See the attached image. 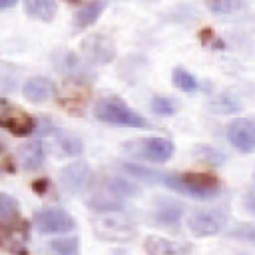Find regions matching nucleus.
<instances>
[{
	"instance_id": "f257e3e1",
	"label": "nucleus",
	"mask_w": 255,
	"mask_h": 255,
	"mask_svg": "<svg viewBox=\"0 0 255 255\" xmlns=\"http://www.w3.org/2000/svg\"><path fill=\"white\" fill-rule=\"evenodd\" d=\"M159 183L197 199H211L219 193V179L209 173H159Z\"/></svg>"
},
{
	"instance_id": "f03ea898",
	"label": "nucleus",
	"mask_w": 255,
	"mask_h": 255,
	"mask_svg": "<svg viewBox=\"0 0 255 255\" xmlns=\"http://www.w3.org/2000/svg\"><path fill=\"white\" fill-rule=\"evenodd\" d=\"M94 116L104 122V124H112V126H122V128H137V129H147L151 128L149 122H145L137 112H133L131 108H128V104L118 98V96H110L104 98L96 104L94 108Z\"/></svg>"
},
{
	"instance_id": "7ed1b4c3",
	"label": "nucleus",
	"mask_w": 255,
	"mask_h": 255,
	"mask_svg": "<svg viewBox=\"0 0 255 255\" xmlns=\"http://www.w3.org/2000/svg\"><path fill=\"white\" fill-rule=\"evenodd\" d=\"M92 227H94V235L104 239V241L124 243V241H129L135 237V225L122 211L104 213V215L94 217Z\"/></svg>"
},
{
	"instance_id": "20e7f679",
	"label": "nucleus",
	"mask_w": 255,
	"mask_h": 255,
	"mask_svg": "<svg viewBox=\"0 0 255 255\" xmlns=\"http://www.w3.org/2000/svg\"><path fill=\"white\" fill-rule=\"evenodd\" d=\"M124 149L129 155H135L139 159L151 161V163H165L173 155V143L167 137H143V139H131L124 143Z\"/></svg>"
},
{
	"instance_id": "39448f33",
	"label": "nucleus",
	"mask_w": 255,
	"mask_h": 255,
	"mask_svg": "<svg viewBox=\"0 0 255 255\" xmlns=\"http://www.w3.org/2000/svg\"><path fill=\"white\" fill-rule=\"evenodd\" d=\"M34 227L44 233V235H54V233H68L76 227V221L74 217L64 211V209H58V207H46V209H40L34 213V219H32Z\"/></svg>"
},
{
	"instance_id": "423d86ee",
	"label": "nucleus",
	"mask_w": 255,
	"mask_h": 255,
	"mask_svg": "<svg viewBox=\"0 0 255 255\" xmlns=\"http://www.w3.org/2000/svg\"><path fill=\"white\" fill-rule=\"evenodd\" d=\"M227 225V215L221 209H197L187 219V229L195 237H211L223 231Z\"/></svg>"
},
{
	"instance_id": "0eeeda50",
	"label": "nucleus",
	"mask_w": 255,
	"mask_h": 255,
	"mask_svg": "<svg viewBox=\"0 0 255 255\" xmlns=\"http://www.w3.org/2000/svg\"><path fill=\"white\" fill-rule=\"evenodd\" d=\"M28 223L26 221H10L0 223V249L10 255H26L28 253Z\"/></svg>"
},
{
	"instance_id": "6e6552de",
	"label": "nucleus",
	"mask_w": 255,
	"mask_h": 255,
	"mask_svg": "<svg viewBox=\"0 0 255 255\" xmlns=\"http://www.w3.org/2000/svg\"><path fill=\"white\" fill-rule=\"evenodd\" d=\"M0 128L16 135H28L36 129V120L24 110L12 106L8 100L0 98Z\"/></svg>"
},
{
	"instance_id": "1a4fd4ad",
	"label": "nucleus",
	"mask_w": 255,
	"mask_h": 255,
	"mask_svg": "<svg viewBox=\"0 0 255 255\" xmlns=\"http://www.w3.org/2000/svg\"><path fill=\"white\" fill-rule=\"evenodd\" d=\"M225 133H227L229 143L237 151H241V153L255 151V122L253 120H243V118L233 120V122H229Z\"/></svg>"
},
{
	"instance_id": "9d476101",
	"label": "nucleus",
	"mask_w": 255,
	"mask_h": 255,
	"mask_svg": "<svg viewBox=\"0 0 255 255\" xmlns=\"http://www.w3.org/2000/svg\"><path fill=\"white\" fill-rule=\"evenodd\" d=\"M82 54L94 64H110L116 56V50L112 40H108L104 34H98L82 42Z\"/></svg>"
},
{
	"instance_id": "9b49d317",
	"label": "nucleus",
	"mask_w": 255,
	"mask_h": 255,
	"mask_svg": "<svg viewBox=\"0 0 255 255\" xmlns=\"http://www.w3.org/2000/svg\"><path fill=\"white\" fill-rule=\"evenodd\" d=\"M90 177H92V169L86 161H74L60 171V181L64 189L70 193H80L90 183Z\"/></svg>"
},
{
	"instance_id": "f8f14e48",
	"label": "nucleus",
	"mask_w": 255,
	"mask_h": 255,
	"mask_svg": "<svg viewBox=\"0 0 255 255\" xmlns=\"http://www.w3.org/2000/svg\"><path fill=\"white\" fill-rule=\"evenodd\" d=\"M143 249L147 255H189L191 245L159 235H147L143 241Z\"/></svg>"
},
{
	"instance_id": "ddd939ff",
	"label": "nucleus",
	"mask_w": 255,
	"mask_h": 255,
	"mask_svg": "<svg viewBox=\"0 0 255 255\" xmlns=\"http://www.w3.org/2000/svg\"><path fill=\"white\" fill-rule=\"evenodd\" d=\"M22 94L28 102H46L56 94V88L52 84V80L44 78V76H32L24 82L22 86Z\"/></svg>"
},
{
	"instance_id": "4468645a",
	"label": "nucleus",
	"mask_w": 255,
	"mask_h": 255,
	"mask_svg": "<svg viewBox=\"0 0 255 255\" xmlns=\"http://www.w3.org/2000/svg\"><path fill=\"white\" fill-rule=\"evenodd\" d=\"M44 159H46V147H44V143L40 139H32V141L24 143L18 149V161L28 171L40 169L42 163H44Z\"/></svg>"
},
{
	"instance_id": "2eb2a0df",
	"label": "nucleus",
	"mask_w": 255,
	"mask_h": 255,
	"mask_svg": "<svg viewBox=\"0 0 255 255\" xmlns=\"http://www.w3.org/2000/svg\"><path fill=\"white\" fill-rule=\"evenodd\" d=\"M181 213H183V207L175 201H167V199H161L157 201L155 209L151 211V219L153 223L157 225H167V227H173L179 223L181 219Z\"/></svg>"
},
{
	"instance_id": "dca6fc26",
	"label": "nucleus",
	"mask_w": 255,
	"mask_h": 255,
	"mask_svg": "<svg viewBox=\"0 0 255 255\" xmlns=\"http://www.w3.org/2000/svg\"><path fill=\"white\" fill-rule=\"evenodd\" d=\"M86 203H88L94 211H98V213L124 211V203H122V199H120L114 191H110L108 187H106V191H98V193L90 195V197L86 199Z\"/></svg>"
},
{
	"instance_id": "f3484780",
	"label": "nucleus",
	"mask_w": 255,
	"mask_h": 255,
	"mask_svg": "<svg viewBox=\"0 0 255 255\" xmlns=\"http://www.w3.org/2000/svg\"><path fill=\"white\" fill-rule=\"evenodd\" d=\"M104 8H106V0H90V2L82 4L76 10V14H74V26H76V30H84V28L92 26L100 18V14L104 12Z\"/></svg>"
},
{
	"instance_id": "a211bd4d",
	"label": "nucleus",
	"mask_w": 255,
	"mask_h": 255,
	"mask_svg": "<svg viewBox=\"0 0 255 255\" xmlns=\"http://www.w3.org/2000/svg\"><path fill=\"white\" fill-rule=\"evenodd\" d=\"M24 10L28 16L42 20V22H52L56 16V0H24Z\"/></svg>"
},
{
	"instance_id": "6ab92c4d",
	"label": "nucleus",
	"mask_w": 255,
	"mask_h": 255,
	"mask_svg": "<svg viewBox=\"0 0 255 255\" xmlns=\"http://www.w3.org/2000/svg\"><path fill=\"white\" fill-rule=\"evenodd\" d=\"M205 6L211 14H237L243 8H247V0H205Z\"/></svg>"
},
{
	"instance_id": "aec40b11",
	"label": "nucleus",
	"mask_w": 255,
	"mask_h": 255,
	"mask_svg": "<svg viewBox=\"0 0 255 255\" xmlns=\"http://www.w3.org/2000/svg\"><path fill=\"white\" fill-rule=\"evenodd\" d=\"M171 82H173V86H175L177 90H181V92H185V94H193V92H197V88H199L195 76H193L191 72H187L185 68H173V72H171Z\"/></svg>"
},
{
	"instance_id": "412c9836",
	"label": "nucleus",
	"mask_w": 255,
	"mask_h": 255,
	"mask_svg": "<svg viewBox=\"0 0 255 255\" xmlns=\"http://www.w3.org/2000/svg\"><path fill=\"white\" fill-rule=\"evenodd\" d=\"M106 187H108L110 191H114L118 197H133V195L139 193V187H137L135 183H131V181H128V179H124V177H120V175L108 177V179H106Z\"/></svg>"
},
{
	"instance_id": "4be33fe9",
	"label": "nucleus",
	"mask_w": 255,
	"mask_h": 255,
	"mask_svg": "<svg viewBox=\"0 0 255 255\" xmlns=\"http://www.w3.org/2000/svg\"><path fill=\"white\" fill-rule=\"evenodd\" d=\"M207 108H209L211 112H215V114H235V112L241 110V104H239V100H237L235 96H231V94H219L217 98H213V100L209 102Z\"/></svg>"
},
{
	"instance_id": "5701e85b",
	"label": "nucleus",
	"mask_w": 255,
	"mask_h": 255,
	"mask_svg": "<svg viewBox=\"0 0 255 255\" xmlns=\"http://www.w3.org/2000/svg\"><path fill=\"white\" fill-rule=\"evenodd\" d=\"M20 215V203L10 193H0V223L16 221Z\"/></svg>"
},
{
	"instance_id": "b1692460",
	"label": "nucleus",
	"mask_w": 255,
	"mask_h": 255,
	"mask_svg": "<svg viewBox=\"0 0 255 255\" xmlns=\"http://www.w3.org/2000/svg\"><path fill=\"white\" fill-rule=\"evenodd\" d=\"M52 251L56 255H80V241L78 237H60L50 243Z\"/></svg>"
},
{
	"instance_id": "393cba45",
	"label": "nucleus",
	"mask_w": 255,
	"mask_h": 255,
	"mask_svg": "<svg viewBox=\"0 0 255 255\" xmlns=\"http://www.w3.org/2000/svg\"><path fill=\"white\" fill-rule=\"evenodd\" d=\"M151 112L155 116H173L177 112V100L169 98V96H155L151 98Z\"/></svg>"
},
{
	"instance_id": "a878e982",
	"label": "nucleus",
	"mask_w": 255,
	"mask_h": 255,
	"mask_svg": "<svg viewBox=\"0 0 255 255\" xmlns=\"http://www.w3.org/2000/svg\"><path fill=\"white\" fill-rule=\"evenodd\" d=\"M56 147L60 155H66V157H74L82 153V141L76 135H60L56 141Z\"/></svg>"
},
{
	"instance_id": "bb28decb",
	"label": "nucleus",
	"mask_w": 255,
	"mask_h": 255,
	"mask_svg": "<svg viewBox=\"0 0 255 255\" xmlns=\"http://www.w3.org/2000/svg\"><path fill=\"white\" fill-rule=\"evenodd\" d=\"M60 70L68 76H74V78H80L84 74V66H82V60L80 56H76L74 52H66L62 56V64H60Z\"/></svg>"
},
{
	"instance_id": "cd10ccee",
	"label": "nucleus",
	"mask_w": 255,
	"mask_h": 255,
	"mask_svg": "<svg viewBox=\"0 0 255 255\" xmlns=\"http://www.w3.org/2000/svg\"><path fill=\"white\" fill-rule=\"evenodd\" d=\"M197 155H199L203 161L211 163V165H217V163L225 161V155H223L219 149H213V147H207V145L197 147Z\"/></svg>"
},
{
	"instance_id": "c85d7f7f",
	"label": "nucleus",
	"mask_w": 255,
	"mask_h": 255,
	"mask_svg": "<svg viewBox=\"0 0 255 255\" xmlns=\"http://www.w3.org/2000/svg\"><path fill=\"white\" fill-rule=\"evenodd\" d=\"M14 171H16L14 157L4 147H0V173H14Z\"/></svg>"
},
{
	"instance_id": "c756f323",
	"label": "nucleus",
	"mask_w": 255,
	"mask_h": 255,
	"mask_svg": "<svg viewBox=\"0 0 255 255\" xmlns=\"http://www.w3.org/2000/svg\"><path fill=\"white\" fill-rule=\"evenodd\" d=\"M243 207L255 215V189L249 191V193H245V197H243Z\"/></svg>"
},
{
	"instance_id": "7c9ffc66",
	"label": "nucleus",
	"mask_w": 255,
	"mask_h": 255,
	"mask_svg": "<svg viewBox=\"0 0 255 255\" xmlns=\"http://www.w3.org/2000/svg\"><path fill=\"white\" fill-rule=\"evenodd\" d=\"M18 0H0V10H6V8H12Z\"/></svg>"
}]
</instances>
